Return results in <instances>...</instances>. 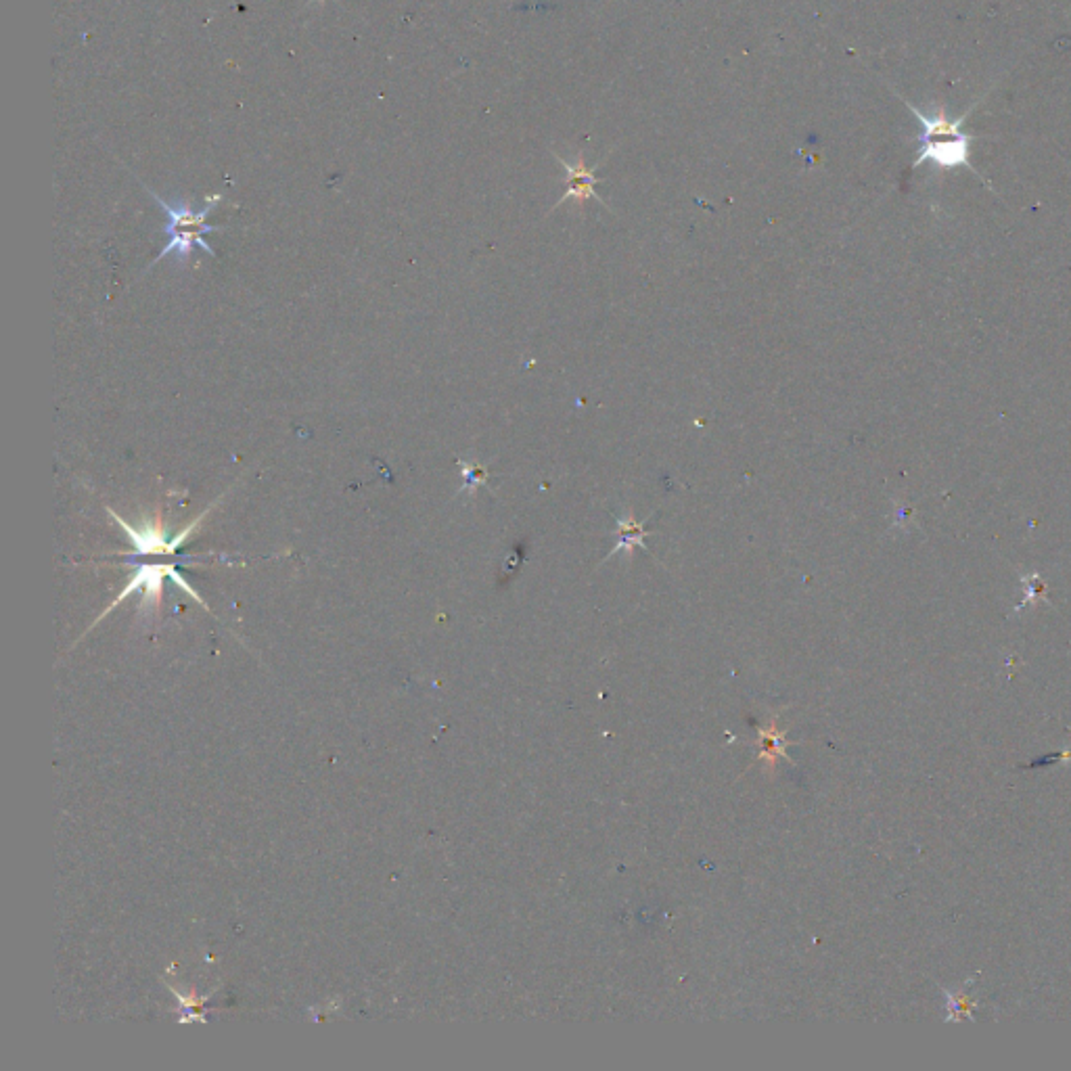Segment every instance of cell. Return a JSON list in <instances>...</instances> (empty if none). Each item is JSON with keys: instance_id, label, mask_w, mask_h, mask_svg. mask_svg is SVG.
I'll use <instances>...</instances> for the list:
<instances>
[{"instance_id": "1", "label": "cell", "mask_w": 1071, "mask_h": 1071, "mask_svg": "<svg viewBox=\"0 0 1071 1071\" xmlns=\"http://www.w3.org/2000/svg\"><path fill=\"white\" fill-rule=\"evenodd\" d=\"M147 191L159 203V208L164 210V214L168 218V222L164 226V233L168 235V243L162 249V254L157 256L155 262L164 260L168 254H174L178 264H187L189 258H191L193 247H201L205 254L216 256L214 249L203 241V235L218 231V226H212V224L205 222V216H208L212 212L214 205L220 201V195H214L203 210L195 212L191 208V203L185 201V199H180L178 203H170V201L159 197L155 191H151V189H147Z\"/></svg>"}, {"instance_id": "2", "label": "cell", "mask_w": 1071, "mask_h": 1071, "mask_svg": "<svg viewBox=\"0 0 1071 1071\" xmlns=\"http://www.w3.org/2000/svg\"><path fill=\"white\" fill-rule=\"evenodd\" d=\"M109 515L116 519L120 526L124 528V532L128 534L132 546H134V553L139 557H147V555H174L178 546L185 542L189 538V534L195 530L197 523L201 521V517H197L191 526H187L185 530H182L178 536L170 538L166 536V530L162 526V519L155 517L153 521L149 519L143 528H132L130 523H126L122 517H118L116 511L109 509Z\"/></svg>"}, {"instance_id": "3", "label": "cell", "mask_w": 1071, "mask_h": 1071, "mask_svg": "<svg viewBox=\"0 0 1071 1071\" xmlns=\"http://www.w3.org/2000/svg\"><path fill=\"white\" fill-rule=\"evenodd\" d=\"M164 578H172L182 590H187L189 595H191L195 601L203 603L201 597L197 595V592L187 584V580L182 578V576L176 572L174 565H170V563H151V565L145 563V565H139V569H136V574H132L130 584L124 588V592H122V595L116 599V603H113V605L107 609V613H109L113 607H116L118 603H122L126 597H130L134 590H145V605H151V603H153V605L157 607V605H159V599H162V584H164Z\"/></svg>"}, {"instance_id": "4", "label": "cell", "mask_w": 1071, "mask_h": 1071, "mask_svg": "<svg viewBox=\"0 0 1071 1071\" xmlns=\"http://www.w3.org/2000/svg\"><path fill=\"white\" fill-rule=\"evenodd\" d=\"M971 136L969 134H959V136H952V139H936V141H925L921 143L919 147V155L915 159V168H919L921 164L925 162H931L940 166L942 170H950V168H969L971 162H969V151H971Z\"/></svg>"}, {"instance_id": "5", "label": "cell", "mask_w": 1071, "mask_h": 1071, "mask_svg": "<svg viewBox=\"0 0 1071 1071\" xmlns=\"http://www.w3.org/2000/svg\"><path fill=\"white\" fill-rule=\"evenodd\" d=\"M557 157V162L565 168L567 172V191L561 195V199L555 203V208H559L561 203H565L567 199H576L578 203H584L588 199H595V201H601V197L597 195L595 191V185H599L601 178L595 176V172L588 170L586 164H584V155L580 153L578 155V162L576 164H567L563 157ZM603 203V201H601Z\"/></svg>"}, {"instance_id": "6", "label": "cell", "mask_w": 1071, "mask_h": 1071, "mask_svg": "<svg viewBox=\"0 0 1071 1071\" xmlns=\"http://www.w3.org/2000/svg\"><path fill=\"white\" fill-rule=\"evenodd\" d=\"M902 101H904V105H906L910 111L915 113L917 122L923 126V134H921V141H923V143H925V141H936V139H952V136L963 134V132H961V126H963L965 118L971 113V109H969V111L965 113V116H961V118H956V120H954V118H950L948 113H946V107L940 105V107L933 109L931 116H927V113H923L919 107H915L910 101H906V99H902Z\"/></svg>"}, {"instance_id": "7", "label": "cell", "mask_w": 1071, "mask_h": 1071, "mask_svg": "<svg viewBox=\"0 0 1071 1071\" xmlns=\"http://www.w3.org/2000/svg\"><path fill=\"white\" fill-rule=\"evenodd\" d=\"M645 523H636L632 515L618 519V544L613 546L609 555H615L620 551H628V555L634 549H645Z\"/></svg>"}, {"instance_id": "8", "label": "cell", "mask_w": 1071, "mask_h": 1071, "mask_svg": "<svg viewBox=\"0 0 1071 1071\" xmlns=\"http://www.w3.org/2000/svg\"><path fill=\"white\" fill-rule=\"evenodd\" d=\"M461 469H463V477H465V486L461 488V492L465 490H473L477 486H482L488 482V471L486 467H480V465H467L465 461H461Z\"/></svg>"}, {"instance_id": "9", "label": "cell", "mask_w": 1071, "mask_h": 1071, "mask_svg": "<svg viewBox=\"0 0 1071 1071\" xmlns=\"http://www.w3.org/2000/svg\"><path fill=\"white\" fill-rule=\"evenodd\" d=\"M1063 758H1071V749L1067 751V754H1055V756H1048V758H1042V760H1036L1030 764V768H1036V766H1044V764H1051V762H1059Z\"/></svg>"}]
</instances>
